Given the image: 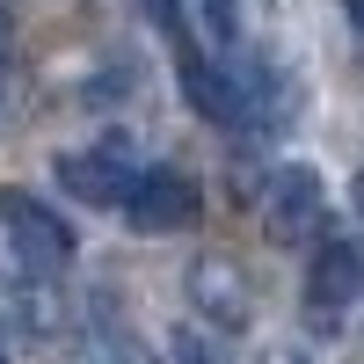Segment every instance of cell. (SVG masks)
<instances>
[{"instance_id":"1","label":"cell","mask_w":364,"mask_h":364,"mask_svg":"<svg viewBox=\"0 0 364 364\" xmlns=\"http://www.w3.org/2000/svg\"><path fill=\"white\" fill-rule=\"evenodd\" d=\"M0 233H8V255L37 277H58L73 262V226L29 190H0Z\"/></svg>"},{"instance_id":"2","label":"cell","mask_w":364,"mask_h":364,"mask_svg":"<svg viewBox=\"0 0 364 364\" xmlns=\"http://www.w3.org/2000/svg\"><path fill=\"white\" fill-rule=\"evenodd\" d=\"M321 219H328V182H321V168L291 161V168H277V175L262 182V226H269V240L299 248V240L321 233Z\"/></svg>"},{"instance_id":"3","label":"cell","mask_w":364,"mask_h":364,"mask_svg":"<svg viewBox=\"0 0 364 364\" xmlns=\"http://www.w3.org/2000/svg\"><path fill=\"white\" fill-rule=\"evenodd\" d=\"M139 175L146 168L132 154V139H102V146H87V154H58V182H66L80 204H124Z\"/></svg>"},{"instance_id":"4","label":"cell","mask_w":364,"mask_h":364,"mask_svg":"<svg viewBox=\"0 0 364 364\" xmlns=\"http://www.w3.org/2000/svg\"><path fill=\"white\" fill-rule=\"evenodd\" d=\"M197 211H204L197 175H182V168H146L124 197V219L139 233H182V226H197Z\"/></svg>"},{"instance_id":"5","label":"cell","mask_w":364,"mask_h":364,"mask_svg":"<svg viewBox=\"0 0 364 364\" xmlns=\"http://www.w3.org/2000/svg\"><path fill=\"white\" fill-rule=\"evenodd\" d=\"M357 291H364V262L350 240H321V255L306 269V321L314 328H343V314L357 306Z\"/></svg>"},{"instance_id":"6","label":"cell","mask_w":364,"mask_h":364,"mask_svg":"<svg viewBox=\"0 0 364 364\" xmlns=\"http://www.w3.org/2000/svg\"><path fill=\"white\" fill-rule=\"evenodd\" d=\"M190 306H197L211 328H248V314H255L248 269H240L233 255H197V262H190Z\"/></svg>"},{"instance_id":"7","label":"cell","mask_w":364,"mask_h":364,"mask_svg":"<svg viewBox=\"0 0 364 364\" xmlns=\"http://www.w3.org/2000/svg\"><path fill=\"white\" fill-rule=\"evenodd\" d=\"M0 321H15L22 336H58V321H66V306H58V284L15 262V277L0 284Z\"/></svg>"},{"instance_id":"8","label":"cell","mask_w":364,"mask_h":364,"mask_svg":"<svg viewBox=\"0 0 364 364\" xmlns=\"http://www.w3.org/2000/svg\"><path fill=\"white\" fill-rule=\"evenodd\" d=\"M168 364H233L226 343L211 336V328H175L168 336Z\"/></svg>"},{"instance_id":"9","label":"cell","mask_w":364,"mask_h":364,"mask_svg":"<svg viewBox=\"0 0 364 364\" xmlns=\"http://www.w3.org/2000/svg\"><path fill=\"white\" fill-rule=\"evenodd\" d=\"M197 15H204V29H211V44H240V0H197Z\"/></svg>"},{"instance_id":"10","label":"cell","mask_w":364,"mask_h":364,"mask_svg":"<svg viewBox=\"0 0 364 364\" xmlns=\"http://www.w3.org/2000/svg\"><path fill=\"white\" fill-rule=\"evenodd\" d=\"M146 15H154V22L168 29V37L182 44V8H175V0H146Z\"/></svg>"},{"instance_id":"11","label":"cell","mask_w":364,"mask_h":364,"mask_svg":"<svg viewBox=\"0 0 364 364\" xmlns=\"http://www.w3.org/2000/svg\"><path fill=\"white\" fill-rule=\"evenodd\" d=\"M262 364H314V357H306V343H269Z\"/></svg>"},{"instance_id":"12","label":"cell","mask_w":364,"mask_h":364,"mask_svg":"<svg viewBox=\"0 0 364 364\" xmlns=\"http://www.w3.org/2000/svg\"><path fill=\"white\" fill-rule=\"evenodd\" d=\"M343 15H350V29L364 37V0H343Z\"/></svg>"},{"instance_id":"13","label":"cell","mask_w":364,"mask_h":364,"mask_svg":"<svg viewBox=\"0 0 364 364\" xmlns=\"http://www.w3.org/2000/svg\"><path fill=\"white\" fill-rule=\"evenodd\" d=\"M0 124H8V66H0Z\"/></svg>"},{"instance_id":"14","label":"cell","mask_w":364,"mask_h":364,"mask_svg":"<svg viewBox=\"0 0 364 364\" xmlns=\"http://www.w3.org/2000/svg\"><path fill=\"white\" fill-rule=\"evenodd\" d=\"M350 197H357V219H364V168H357V190H350Z\"/></svg>"},{"instance_id":"15","label":"cell","mask_w":364,"mask_h":364,"mask_svg":"<svg viewBox=\"0 0 364 364\" xmlns=\"http://www.w3.org/2000/svg\"><path fill=\"white\" fill-rule=\"evenodd\" d=\"M0 364H8V350H0Z\"/></svg>"}]
</instances>
